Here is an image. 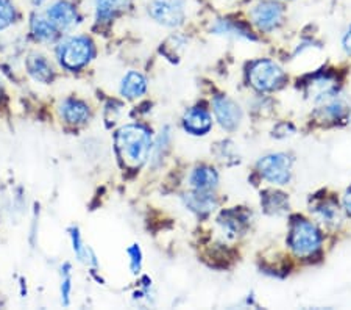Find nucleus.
I'll return each instance as SVG.
<instances>
[{
  "label": "nucleus",
  "mask_w": 351,
  "mask_h": 310,
  "mask_svg": "<svg viewBox=\"0 0 351 310\" xmlns=\"http://www.w3.org/2000/svg\"><path fill=\"white\" fill-rule=\"evenodd\" d=\"M116 144L119 154L128 165L139 166L147 160L152 149V138L145 127L130 124L117 132Z\"/></svg>",
  "instance_id": "f257e3e1"
},
{
  "label": "nucleus",
  "mask_w": 351,
  "mask_h": 310,
  "mask_svg": "<svg viewBox=\"0 0 351 310\" xmlns=\"http://www.w3.org/2000/svg\"><path fill=\"white\" fill-rule=\"evenodd\" d=\"M291 250L298 257H311L320 250L322 235L315 225L308 219H295L289 235Z\"/></svg>",
  "instance_id": "f03ea898"
},
{
  "label": "nucleus",
  "mask_w": 351,
  "mask_h": 310,
  "mask_svg": "<svg viewBox=\"0 0 351 310\" xmlns=\"http://www.w3.org/2000/svg\"><path fill=\"white\" fill-rule=\"evenodd\" d=\"M61 65L71 71H77L88 63L93 56V43L84 36L67 39L58 49Z\"/></svg>",
  "instance_id": "7ed1b4c3"
},
{
  "label": "nucleus",
  "mask_w": 351,
  "mask_h": 310,
  "mask_svg": "<svg viewBox=\"0 0 351 310\" xmlns=\"http://www.w3.org/2000/svg\"><path fill=\"white\" fill-rule=\"evenodd\" d=\"M248 78H250L252 87L258 91H271L285 80V72L274 61L261 60L250 67Z\"/></svg>",
  "instance_id": "20e7f679"
},
{
  "label": "nucleus",
  "mask_w": 351,
  "mask_h": 310,
  "mask_svg": "<svg viewBox=\"0 0 351 310\" xmlns=\"http://www.w3.org/2000/svg\"><path fill=\"white\" fill-rule=\"evenodd\" d=\"M149 14L158 24L178 27L186 18V3L184 0H152L149 3Z\"/></svg>",
  "instance_id": "39448f33"
},
{
  "label": "nucleus",
  "mask_w": 351,
  "mask_h": 310,
  "mask_svg": "<svg viewBox=\"0 0 351 310\" xmlns=\"http://www.w3.org/2000/svg\"><path fill=\"white\" fill-rule=\"evenodd\" d=\"M292 160L286 154L265 155L258 162V171L270 184L285 185L291 179Z\"/></svg>",
  "instance_id": "423d86ee"
},
{
  "label": "nucleus",
  "mask_w": 351,
  "mask_h": 310,
  "mask_svg": "<svg viewBox=\"0 0 351 310\" xmlns=\"http://www.w3.org/2000/svg\"><path fill=\"white\" fill-rule=\"evenodd\" d=\"M282 13H285V10H282L278 2H271V0H269V2L258 3L256 7L252 10V19L261 30L270 32L274 30L276 25L281 24Z\"/></svg>",
  "instance_id": "0eeeda50"
},
{
  "label": "nucleus",
  "mask_w": 351,
  "mask_h": 310,
  "mask_svg": "<svg viewBox=\"0 0 351 310\" xmlns=\"http://www.w3.org/2000/svg\"><path fill=\"white\" fill-rule=\"evenodd\" d=\"M214 113L220 126L226 131H234L239 126L242 120V111L234 100H231L225 96H219L214 99Z\"/></svg>",
  "instance_id": "6e6552de"
},
{
  "label": "nucleus",
  "mask_w": 351,
  "mask_h": 310,
  "mask_svg": "<svg viewBox=\"0 0 351 310\" xmlns=\"http://www.w3.org/2000/svg\"><path fill=\"white\" fill-rule=\"evenodd\" d=\"M47 18L52 21V24L60 28V30H69L78 24V13L72 3L66 0L55 2L52 7L47 10Z\"/></svg>",
  "instance_id": "1a4fd4ad"
},
{
  "label": "nucleus",
  "mask_w": 351,
  "mask_h": 310,
  "mask_svg": "<svg viewBox=\"0 0 351 310\" xmlns=\"http://www.w3.org/2000/svg\"><path fill=\"white\" fill-rule=\"evenodd\" d=\"M183 126L191 135H206L213 126L211 115L203 109H191L183 118Z\"/></svg>",
  "instance_id": "9d476101"
},
{
  "label": "nucleus",
  "mask_w": 351,
  "mask_h": 310,
  "mask_svg": "<svg viewBox=\"0 0 351 310\" xmlns=\"http://www.w3.org/2000/svg\"><path fill=\"white\" fill-rule=\"evenodd\" d=\"M184 202L189 210L198 213V215H208L217 207V201L209 191L195 190L184 196Z\"/></svg>",
  "instance_id": "9b49d317"
},
{
  "label": "nucleus",
  "mask_w": 351,
  "mask_h": 310,
  "mask_svg": "<svg viewBox=\"0 0 351 310\" xmlns=\"http://www.w3.org/2000/svg\"><path fill=\"white\" fill-rule=\"evenodd\" d=\"M189 182H191V187L194 190L209 191V190L217 187L219 176L213 168L200 166V168H197V169H194V171H192L191 177H189Z\"/></svg>",
  "instance_id": "f8f14e48"
},
{
  "label": "nucleus",
  "mask_w": 351,
  "mask_h": 310,
  "mask_svg": "<svg viewBox=\"0 0 351 310\" xmlns=\"http://www.w3.org/2000/svg\"><path fill=\"white\" fill-rule=\"evenodd\" d=\"M27 69L30 72V76L38 82L47 83L52 80L53 69L49 65V61L41 55H30L27 60Z\"/></svg>",
  "instance_id": "ddd939ff"
},
{
  "label": "nucleus",
  "mask_w": 351,
  "mask_h": 310,
  "mask_svg": "<svg viewBox=\"0 0 351 310\" xmlns=\"http://www.w3.org/2000/svg\"><path fill=\"white\" fill-rule=\"evenodd\" d=\"M61 115L69 124H83L88 121L89 118V109L86 104L80 102V100L69 99L61 105Z\"/></svg>",
  "instance_id": "4468645a"
},
{
  "label": "nucleus",
  "mask_w": 351,
  "mask_h": 310,
  "mask_svg": "<svg viewBox=\"0 0 351 310\" xmlns=\"http://www.w3.org/2000/svg\"><path fill=\"white\" fill-rule=\"evenodd\" d=\"M147 89V80L144 76H141L139 72H128V74L122 78L121 85V93L125 96L127 99H136L139 96H143Z\"/></svg>",
  "instance_id": "2eb2a0df"
},
{
  "label": "nucleus",
  "mask_w": 351,
  "mask_h": 310,
  "mask_svg": "<svg viewBox=\"0 0 351 310\" xmlns=\"http://www.w3.org/2000/svg\"><path fill=\"white\" fill-rule=\"evenodd\" d=\"M130 5V0H97L95 3V14L97 19L105 22L116 18L122 11H125Z\"/></svg>",
  "instance_id": "dca6fc26"
},
{
  "label": "nucleus",
  "mask_w": 351,
  "mask_h": 310,
  "mask_svg": "<svg viewBox=\"0 0 351 310\" xmlns=\"http://www.w3.org/2000/svg\"><path fill=\"white\" fill-rule=\"evenodd\" d=\"M219 221L223 224V228L228 230L230 234H239L245 229V225L248 223V213L234 208V210L223 212Z\"/></svg>",
  "instance_id": "f3484780"
},
{
  "label": "nucleus",
  "mask_w": 351,
  "mask_h": 310,
  "mask_svg": "<svg viewBox=\"0 0 351 310\" xmlns=\"http://www.w3.org/2000/svg\"><path fill=\"white\" fill-rule=\"evenodd\" d=\"M56 28L52 21L49 18H44V16H33L32 19V33L33 36L39 41H53L56 38Z\"/></svg>",
  "instance_id": "a211bd4d"
},
{
  "label": "nucleus",
  "mask_w": 351,
  "mask_h": 310,
  "mask_svg": "<svg viewBox=\"0 0 351 310\" xmlns=\"http://www.w3.org/2000/svg\"><path fill=\"white\" fill-rule=\"evenodd\" d=\"M211 30L216 33V35H225V36H236V38H247V39H254L252 33L247 30L245 27L237 24L230 19H222L217 21Z\"/></svg>",
  "instance_id": "6ab92c4d"
},
{
  "label": "nucleus",
  "mask_w": 351,
  "mask_h": 310,
  "mask_svg": "<svg viewBox=\"0 0 351 310\" xmlns=\"http://www.w3.org/2000/svg\"><path fill=\"white\" fill-rule=\"evenodd\" d=\"M264 208L269 213H281L287 208V196L276 191H269L264 196Z\"/></svg>",
  "instance_id": "aec40b11"
},
{
  "label": "nucleus",
  "mask_w": 351,
  "mask_h": 310,
  "mask_svg": "<svg viewBox=\"0 0 351 310\" xmlns=\"http://www.w3.org/2000/svg\"><path fill=\"white\" fill-rule=\"evenodd\" d=\"M315 213L326 224H337L341 221V212L334 202H324V204L315 207Z\"/></svg>",
  "instance_id": "412c9836"
},
{
  "label": "nucleus",
  "mask_w": 351,
  "mask_h": 310,
  "mask_svg": "<svg viewBox=\"0 0 351 310\" xmlns=\"http://www.w3.org/2000/svg\"><path fill=\"white\" fill-rule=\"evenodd\" d=\"M16 19V8L11 0H0V30L13 24Z\"/></svg>",
  "instance_id": "4be33fe9"
},
{
  "label": "nucleus",
  "mask_w": 351,
  "mask_h": 310,
  "mask_svg": "<svg viewBox=\"0 0 351 310\" xmlns=\"http://www.w3.org/2000/svg\"><path fill=\"white\" fill-rule=\"evenodd\" d=\"M324 115L331 118V120H339V118H342L345 115V105L342 102H339V100H332V102L324 107Z\"/></svg>",
  "instance_id": "5701e85b"
},
{
  "label": "nucleus",
  "mask_w": 351,
  "mask_h": 310,
  "mask_svg": "<svg viewBox=\"0 0 351 310\" xmlns=\"http://www.w3.org/2000/svg\"><path fill=\"white\" fill-rule=\"evenodd\" d=\"M72 243H73V251H75L77 257L80 258V261H84V257H86V254H88V250L83 246V241H82L80 234H78V229L72 230Z\"/></svg>",
  "instance_id": "b1692460"
},
{
  "label": "nucleus",
  "mask_w": 351,
  "mask_h": 310,
  "mask_svg": "<svg viewBox=\"0 0 351 310\" xmlns=\"http://www.w3.org/2000/svg\"><path fill=\"white\" fill-rule=\"evenodd\" d=\"M130 257H132V272L133 273H138L141 269V263H143V256H141V250L138 245H133L132 247L128 250Z\"/></svg>",
  "instance_id": "393cba45"
},
{
  "label": "nucleus",
  "mask_w": 351,
  "mask_h": 310,
  "mask_svg": "<svg viewBox=\"0 0 351 310\" xmlns=\"http://www.w3.org/2000/svg\"><path fill=\"white\" fill-rule=\"evenodd\" d=\"M61 295H63L64 304H69V295H71V276H69V265H66L63 285H61Z\"/></svg>",
  "instance_id": "a878e982"
},
{
  "label": "nucleus",
  "mask_w": 351,
  "mask_h": 310,
  "mask_svg": "<svg viewBox=\"0 0 351 310\" xmlns=\"http://www.w3.org/2000/svg\"><path fill=\"white\" fill-rule=\"evenodd\" d=\"M342 44H343L345 52L351 55V25H350V28L347 30V33H345V36L342 39Z\"/></svg>",
  "instance_id": "bb28decb"
},
{
  "label": "nucleus",
  "mask_w": 351,
  "mask_h": 310,
  "mask_svg": "<svg viewBox=\"0 0 351 310\" xmlns=\"http://www.w3.org/2000/svg\"><path fill=\"white\" fill-rule=\"evenodd\" d=\"M343 206H345V210H347V213L351 217V188L347 191V195L343 197Z\"/></svg>",
  "instance_id": "cd10ccee"
},
{
  "label": "nucleus",
  "mask_w": 351,
  "mask_h": 310,
  "mask_svg": "<svg viewBox=\"0 0 351 310\" xmlns=\"http://www.w3.org/2000/svg\"><path fill=\"white\" fill-rule=\"evenodd\" d=\"M32 2H33V5H36V7H38V5H41L44 0H32Z\"/></svg>",
  "instance_id": "c85d7f7f"
}]
</instances>
